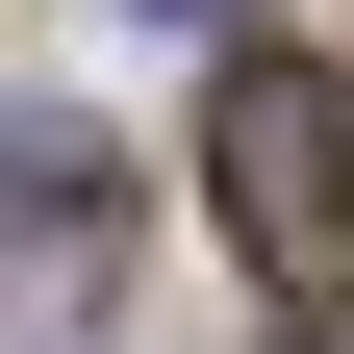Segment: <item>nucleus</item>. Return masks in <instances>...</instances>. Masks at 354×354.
I'll use <instances>...</instances> for the list:
<instances>
[{
	"mask_svg": "<svg viewBox=\"0 0 354 354\" xmlns=\"http://www.w3.org/2000/svg\"><path fill=\"white\" fill-rule=\"evenodd\" d=\"M0 253H26V279H76V253H102V177H76V127H0Z\"/></svg>",
	"mask_w": 354,
	"mask_h": 354,
	"instance_id": "f03ea898",
	"label": "nucleus"
},
{
	"mask_svg": "<svg viewBox=\"0 0 354 354\" xmlns=\"http://www.w3.org/2000/svg\"><path fill=\"white\" fill-rule=\"evenodd\" d=\"M203 152H228V253L329 304V279H354V102H329L304 51H253L228 102H203Z\"/></svg>",
	"mask_w": 354,
	"mask_h": 354,
	"instance_id": "f257e3e1",
	"label": "nucleus"
},
{
	"mask_svg": "<svg viewBox=\"0 0 354 354\" xmlns=\"http://www.w3.org/2000/svg\"><path fill=\"white\" fill-rule=\"evenodd\" d=\"M127 26H203V0H127Z\"/></svg>",
	"mask_w": 354,
	"mask_h": 354,
	"instance_id": "7ed1b4c3",
	"label": "nucleus"
}]
</instances>
